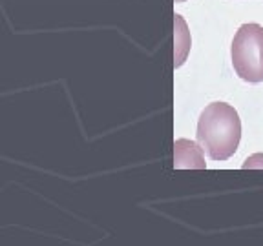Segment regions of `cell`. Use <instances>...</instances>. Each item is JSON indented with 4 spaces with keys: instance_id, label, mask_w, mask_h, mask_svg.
I'll return each instance as SVG.
<instances>
[{
    "instance_id": "6da1fadb",
    "label": "cell",
    "mask_w": 263,
    "mask_h": 246,
    "mask_svg": "<svg viewBox=\"0 0 263 246\" xmlns=\"http://www.w3.org/2000/svg\"><path fill=\"white\" fill-rule=\"evenodd\" d=\"M241 139V121L238 111L225 102H212L203 109L197 123V142L208 159H230Z\"/></svg>"
},
{
    "instance_id": "7a4b0ae2",
    "label": "cell",
    "mask_w": 263,
    "mask_h": 246,
    "mask_svg": "<svg viewBox=\"0 0 263 246\" xmlns=\"http://www.w3.org/2000/svg\"><path fill=\"white\" fill-rule=\"evenodd\" d=\"M232 66L245 82H263V28L243 24L232 40Z\"/></svg>"
},
{
    "instance_id": "3957f363",
    "label": "cell",
    "mask_w": 263,
    "mask_h": 246,
    "mask_svg": "<svg viewBox=\"0 0 263 246\" xmlns=\"http://www.w3.org/2000/svg\"><path fill=\"white\" fill-rule=\"evenodd\" d=\"M177 2H185V0H177Z\"/></svg>"
}]
</instances>
